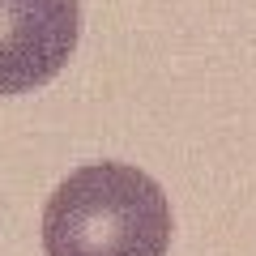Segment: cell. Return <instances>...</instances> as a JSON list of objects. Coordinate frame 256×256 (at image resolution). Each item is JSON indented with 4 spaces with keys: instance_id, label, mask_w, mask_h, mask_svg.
Masks as SVG:
<instances>
[{
    "instance_id": "6da1fadb",
    "label": "cell",
    "mask_w": 256,
    "mask_h": 256,
    "mask_svg": "<svg viewBox=\"0 0 256 256\" xmlns=\"http://www.w3.org/2000/svg\"><path fill=\"white\" fill-rule=\"evenodd\" d=\"M171 201L128 162L73 171L43 210L47 256H166Z\"/></svg>"
},
{
    "instance_id": "7a4b0ae2",
    "label": "cell",
    "mask_w": 256,
    "mask_h": 256,
    "mask_svg": "<svg viewBox=\"0 0 256 256\" xmlns=\"http://www.w3.org/2000/svg\"><path fill=\"white\" fill-rule=\"evenodd\" d=\"M77 34V0H0V94L47 86L68 64Z\"/></svg>"
}]
</instances>
